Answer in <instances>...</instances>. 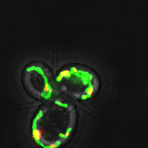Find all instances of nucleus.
<instances>
[{
    "mask_svg": "<svg viewBox=\"0 0 148 148\" xmlns=\"http://www.w3.org/2000/svg\"><path fill=\"white\" fill-rule=\"evenodd\" d=\"M76 122V106L60 97H54L42 104L35 114L32 137L41 147L59 148L71 138Z\"/></svg>",
    "mask_w": 148,
    "mask_h": 148,
    "instance_id": "nucleus-1",
    "label": "nucleus"
},
{
    "mask_svg": "<svg viewBox=\"0 0 148 148\" xmlns=\"http://www.w3.org/2000/svg\"><path fill=\"white\" fill-rule=\"evenodd\" d=\"M59 89L62 93L74 99H87L99 90V76L90 67L70 64L63 67L57 76Z\"/></svg>",
    "mask_w": 148,
    "mask_h": 148,
    "instance_id": "nucleus-2",
    "label": "nucleus"
},
{
    "mask_svg": "<svg viewBox=\"0 0 148 148\" xmlns=\"http://www.w3.org/2000/svg\"><path fill=\"white\" fill-rule=\"evenodd\" d=\"M22 82L25 90L35 99H47L53 94V73L42 62L29 63L23 69Z\"/></svg>",
    "mask_w": 148,
    "mask_h": 148,
    "instance_id": "nucleus-3",
    "label": "nucleus"
}]
</instances>
